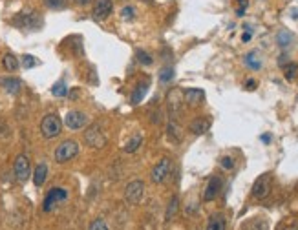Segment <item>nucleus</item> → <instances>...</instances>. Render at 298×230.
<instances>
[{
	"mask_svg": "<svg viewBox=\"0 0 298 230\" xmlns=\"http://www.w3.org/2000/svg\"><path fill=\"white\" fill-rule=\"evenodd\" d=\"M245 29H247V31H245V33L242 35V41H243V42H249V41H251V37H252V33H251V28H249V26H245Z\"/></svg>",
	"mask_w": 298,
	"mask_h": 230,
	"instance_id": "36",
	"label": "nucleus"
},
{
	"mask_svg": "<svg viewBox=\"0 0 298 230\" xmlns=\"http://www.w3.org/2000/svg\"><path fill=\"white\" fill-rule=\"evenodd\" d=\"M2 66H4L7 71L19 70V59H17L13 53H6V55H4V59H2Z\"/></svg>",
	"mask_w": 298,
	"mask_h": 230,
	"instance_id": "22",
	"label": "nucleus"
},
{
	"mask_svg": "<svg viewBox=\"0 0 298 230\" xmlns=\"http://www.w3.org/2000/svg\"><path fill=\"white\" fill-rule=\"evenodd\" d=\"M170 172H172V161L168 159V157H165V159H161L156 167H154L152 170V181L154 183H163L170 175Z\"/></svg>",
	"mask_w": 298,
	"mask_h": 230,
	"instance_id": "10",
	"label": "nucleus"
},
{
	"mask_svg": "<svg viewBox=\"0 0 298 230\" xmlns=\"http://www.w3.org/2000/svg\"><path fill=\"white\" fill-rule=\"evenodd\" d=\"M121 17L125 19V21H134L136 19V9L132 6H125L121 9Z\"/></svg>",
	"mask_w": 298,
	"mask_h": 230,
	"instance_id": "31",
	"label": "nucleus"
},
{
	"mask_svg": "<svg viewBox=\"0 0 298 230\" xmlns=\"http://www.w3.org/2000/svg\"><path fill=\"white\" fill-rule=\"evenodd\" d=\"M13 24L24 29H39L42 26V19L37 13H21L13 19Z\"/></svg>",
	"mask_w": 298,
	"mask_h": 230,
	"instance_id": "5",
	"label": "nucleus"
},
{
	"mask_svg": "<svg viewBox=\"0 0 298 230\" xmlns=\"http://www.w3.org/2000/svg\"><path fill=\"white\" fill-rule=\"evenodd\" d=\"M220 165H222L225 170H232V168H234V159H232V157H229V155H225V157H222V159H220Z\"/></svg>",
	"mask_w": 298,
	"mask_h": 230,
	"instance_id": "34",
	"label": "nucleus"
},
{
	"mask_svg": "<svg viewBox=\"0 0 298 230\" xmlns=\"http://www.w3.org/2000/svg\"><path fill=\"white\" fill-rule=\"evenodd\" d=\"M143 145V135L141 133H136L132 139H128L126 141V145H125V152L128 153H134V152H138L139 146Z\"/></svg>",
	"mask_w": 298,
	"mask_h": 230,
	"instance_id": "20",
	"label": "nucleus"
},
{
	"mask_svg": "<svg viewBox=\"0 0 298 230\" xmlns=\"http://www.w3.org/2000/svg\"><path fill=\"white\" fill-rule=\"evenodd\" d=\"M247 230H269V229H267V223H265L264 219H254V221L247 227Z\"/></svg>",
	"mask_w": 298,
	"mask_h": 230,
	"instance_id": "33",
	"label": "nucleus"
},
{
	"mask_svg": "<svg viewBox=\"0 0 298 230\" xmlns=\"http://www.w3.org/2000/svg\"><path fill=\"white\" fill-rule=\"evenodd\" d=\"M143 195H145V183L143 181H132L126 185L125 197L130 205H138V203H141Z\"/></svg>",
	"mask_w": 298,
	"mask_h": 230,
	"instance_id": "6",
	"label": "nucleus"
},
{
	"mask_svg": "<svg viewBox=\"0 0 298 230\" xmlns=\"http://www.w3.org/2000/svg\"><path fill=\"white\" fill-rule=\"evenodd\" d=\"M51 93H53V97H66V95H68V86H66L63 81H59V83L53 84Z\"/></svg>",
	"mask_w": 298,
	"mask_h": 230,
	"instance_id": "26",
	"label": "nucleus"
},
{
	"mask_svg": "<svg viewBox=\"0 0 298 230\" xmlns=\"http://www.w3.org/2000/svg\"><path fill=\"white\" fill-rule=\"evenodd\" d=\"M208 126H210V123H208V119L205 117H198L194 119L192 123H190V132L196 133V135H201V133H205L208 130Z\"/></svg>",
	"mask_w": 298,
	"mask_h": 230,
	"instance_id": "16",
	"label": "nucleus"
},
{
	"mask_svg": "<svg viewBox=\"0 0 298 230\" xmlns=\"http://www.w3.org/2000/svg\"><path fill=\"white\" fill-rule=\"evenodd\" d=\"M166 132H168V139L172 141V143H180L181 141V128L176 121H170V125H168V128H166Z\"/></svg>",
	"mask_w": 298,
	"mask_h": 230,
	"instance_id": "21",
	"label": "nucleus"
},
{
	"mask_svg": "<svg viewBox=\"0 0 298 230\" xmlns=\"http://www.w3.org/2000/svg\"><path fill=\"white\" fill-rule=\"evenodd\" d=\"M146 91H148V83L139 84L138 88H136V91H134V95H132V105H139V103L145 99Z\"/></svg>",
	"mask_w": 298,
	"mask_h": 230,
	"instance_id": "25",
	"label": "nucleus"
},
{
	"mask_svg": "<svg viewBox=\"0 0 298 230\" xmlns=\"http://www.w3.org/2000/svg\"><path fill=\"white\" fill-rule=\"evenodd\" d=\"M262 141H264V143H269V141H271V135H262Z\"/></svg>",
	"mask_w": 298,
	"mask_h": 230,
	"instance_id": "40",
	"label": "nucleus"
},
{
	"mask_svg": "<svg viewBox=\"0 0 298 230\" xmlns=\"http://www.w3.org/2000/svg\"><path fill=\"white\" fill-rule=\"evenodd\" d=\"M245 64L249 66L251 70H260V68H262V61L258 59L256 51H251V53L245 55Z\"/></svg>",
	"mask_w": 298,
	"mask_h": 230,
	"instance_id": "24",
	"label": "nucleus"
},
{
	"mask_svg": "<svg viewBox=\"0 0 298 230\" xmlns=\"http://www.w3.org/2000/svg\"><path fill=\"white\" fill-rule=\"evenodd\" d=\"M271 190H273V175L271 174L260 175L252 185V195L256 199H265L271 194Z\"/></svg>",
	"mask_w": 298,
	"mask_h": 230,
	"instance_id": "4",
	"label": "nucleus"
},
{
	"mask_svg": "<svg viewBox=\"0 0 298 230\" xmlns=\"http://www.w3.org/2000/svg\"><path fill=\"white\" fill-rule=\"evenodd\" d=\"M90 230H108V227H106L103 219H95V221H92Z\"/></svg>",
	"mask_w": 298,
	"mask_h": 230,
	"instance_id": "35",
	"label": "nucleus"
},
{
	"mask_svg": "<svg viewBox=\"0 0 298 230\" xmlns=\"http://www.w3.org/2000/svg\"><path fill=\"white\" fill-rule=\"evenodd\" d=\"M73 2H75V4H79V6H88L92 0H73Z\"/></svg>",
	"mask_w": 298,
	"mask_h": 230,
	"instance_id": "39",
	"label": "nucleus"
},
{
	"mask_svg": "<svg viewBox=\"0 0 298 230\" xmlns=\"http://www.w3.org/2000/svg\"><path fill=\"white\" fill-rule=\"evenodd\" d=\"M227 229V221L222 214H212L207 223V230H225Z\"/></svg>",
	"mask_w": 298,
	"mask_h": 230,
	"instance_id": "18",
	"label": "nucleus"
},
{
	"mask_svg": "<svg viewBox=\"0 0 298 230\" xmlns=\"http://www.w3.org/2000/svg\"><path fill=\"white\" fill-rule=\"evenodd\" d=\"M205 99V91L198 90V88H188V90L183 91V103H187V106L190 108H196L200 106Z\"/></svg>",
	"mask_w": 298,
	"mask_h": 230,
	"instance_id": "12",
	"label": "nucleus"
},
{
	"mask_svg": "<svg viewBox=\"0 0 298 230\" xmlns=\"http://www.w3.org/2000/svg\"><path fill=\"white\" fill-rule=\"evenodd\" d=\"M238 4H240V9H245L249 6V0H238Z\"/></svg>",
	"mask_w": 298,
	"mask_h": 230,
	"instance_id": "38",
	"label": "nucleus"
},
{
	"mask_svg": "<svg viewBox=\"0 0 298 230\" xmlns=\"http://www.w3.org/2000/svg\"><path fill=\"white\" fill-rule=\"evenodd\" d=\"M0 86L9 93V95H19L22 90V83L19 79H13V77H7V79H2L0 81Z\"/></svg>",
	"mask_w": 298,
	"mask_h": 230,
	"instance_id": "15",
	"label": "nucleus"
},
{
	"mask_svg": "<svg viewBox=\"0 0 298 230\" xmlns=\"http://www.w3.org/2000/svg\"><path fill=\"white\" fill-rule=\"evenodd\" d=\"M178 209H180V199H178V195H174L170 203H168V207H166V212H165V219L166 221H170L176 214H178Z\"/></svg>",
	"mask_w": 298,
	"mask_h": 230,
	"instance_id": "23",
	"label": "nucleus"
},
{
	"mask_svg": "<svg viewBox=\"0 0 298 230\" xmlns=\"http://www.w3.org/2000/svg\"><path fill=\"white\" fill-rule=\"evenodd\" d=\"M284 71H285V79H287V81H293V79L297 77L298 66H297V64L289 63L287 66H284Z\"/></svg>",
	"mask_w": 298,
	"mask_h": 230,
	"instance_id": "29",
	"label": "nucleus"
},
{
	"mask_svg": "<svg viewBox=\"0 0 298 230\" xmlns=\"http://www.w3.org/2000/svg\"><path fill=\"white\" fill-rule=\"evenodd\" d=\"M66 199H68V190L61 188V187H55V188L49 190L48 195L44 197V205H42V209H44V212H51L57 205H61V203L66 201Z\"/></svg>",
	"mask_w": 298,
	"mask_h": 230,
	"instance_id": "3",
	"label": "nucleus"
},
{
	"mask_svg": "<svg viewBox=\"0 0 298 230\" xmlns=\"http://www.w3.org/2000/svg\"><path fill=\"white\" fill-rule=\"evenodd\" d=\"M245 86H247V90H254V88H256V81H252V79H249V81L245 83Z\"/></svg>",
	"mask_w": 298,
	"mask_h": 230,
	"instance_id": "37",
	"label": "nucleus"
},
{
	"mask_svg": "<svg viewBox=\"0 0 298 230\" xmlns=\"http://www.w3.org/2000/svg\"><path fill=\"white\" fill-rule=\"evenodd\" d=\"M114 4L112 0H95V6H93V19L95 21H106L112 15Z\"/></svg>",
	"mask_w": 298,
	"mask_h": 230,
	"instance_id": "11",
	"label": "nucleus"
},
{
	"mask_svg": "<svg viewBox=\"0 0 298 230\" xmlns=\"http://www.w3.org/2000/svg\"><path fill=\"white\" fill-rule=\"evenodd\" d=\"M15 177L19 179L21 183H26L29 179V175H31V167H29V161L26 155H19L17 159H15Z\"/></svg>",
	"mask_w": 298,
	"mask_h": 230,
	"instance_id": "9",
	"label": "nucleus"
},
{
	"mask_svg": "<svg viewBox=\"0 0 298 230\" xmlns=\"http://www.w3.org/2000/svg\"><path fill=\"white\" fill-rule=\"evenodd\" d=\"M293 41H295V35H293L291 31H287V29H282V31H278L276 42H278V46H280V48L287 49L293 44Z\"/></svg>",
	"mask_w": 298,
	"mask_h": 230,
	"instance_id": "19",
	"label": "nucleus"
},
{
	"mask_svg": "<svg viewBox=\"0 0 298 230\" xmlns=\"http://www.w3.org/2000/svg\"><path fill=\"white\" fill-rule=\"evenodd\" d=\"M61 130H63V123L61 119L57 117L55 113H48L46 117L42 119L41 123V132L46 139H55L61 135Z\"/></svg>",
	"mask_w": 298,
	"mask_h": 230,
	"instance_id": "1",
	"label": "nucleus"
},
{
	"mask_svg": "<svg viewBox=\"0 0 298 230\" xmlns=\"http://www.w3.org/2000/svg\"><path fill=\"white\" fill-rule=\"evenodd\" d=\"M46 177H48V167H46L44 163L37 165V168H35V172H33L35 187H42V185H44V181H46Z\"/></svg>",
	"mask_w": 298,
	"mask_h": 230,
	"instance_id": "17",
	"label": "nucleus"
},
{
	"mask_svg": "<svg viewBox=\"0 0 298 230\" xmlns=\"http://www.w3.org/2000/svg\"><path fill=\"white\" fill-rule=\"evenodd\" d=\"M172 79H174V68H170V66H165V68L160 71V81L163 84H166V83H170Z\"/></svg>",
	"mask_w": 298,
	"mask_h": 230,
	"instance_id": "27",
	"label": "nucleus"
},
{
	"mask_svg": "<svg viewBox=\"0 0 298 230\" xmlns=\"http://www.w3.org/2000/svg\"><path fill=\"white\" fill-rule=\"evenodd\" d=\"M285 230H298V227H287Z\"/></svg>",
	"mask_w": 298,
	"mask_h": 230,
	"instance_id": "41",
	"label": "nucleus"
},
{
	"mask_svg": "<svg viewBox=\"0 0 298 230\" xmlns=\"http://www.w3.org/2000/svg\"><path fill=\"white\" fill-rule=\"evenodd\" d=\"M37 64H39V61H37L33 55H24V57H22V66H24L26 70H31V68H35Z\"/></svg>",
	"mask_w": 298,
	"mask_h": 230,
	"instance_id": "30",
	"label": "nucleus"
},
{
	"mask_svg": "<svg viewBox=\"0 0 298 230\" xmlns=\"http://www.w3.org/2000/svg\"><path fill=\"white\" fill-rule=\"evenodd\" d=\"M64 125L68 126L69 130H83L84 126L88 125V115L79 112V110H71V112L66 113Z\"/></svg>",
	"mask_w": 298,
	"mask_h": 230,
	"instance_id": "8",
	"label": "nucleus"
},
{
	"mask_svg": "<svg viewBox=\"0 0 298 230\" xmlns=\"http://www.w3.org/2000/svg\"><path fill=\"white\" fill-rule=\"evenodd\" d=\"M77 153H79V145L75 141H63L55 150V161L57 163H68L73 157H77Z\"/></svg>",
	"mask_w": 298,
	"mask_h": 230,
	"instance_id": "2",
	"label": "nucleus"
},
{
	"mask_svg": "<svg viewBox=\"0 0 298 230\" xmlns=\"http://www.w3.org/2000/svg\"><path fill=\"white\" fill-rule=\"evenodd\" d=\"M136 57H138L139 64H143V66H150V64L154 63V61H152V57L148 55L146 51H143V49H139L138 53H136Z\"/></svg>",
	"mask_w": 298,
	"mask_h": 230,
	"instance_id": "28",
	"label": "nucleus"
},
{
	"mask_svg": "<svg viewBox=\"0 0 298 230\" xmlns=\"http://www.w3.org/2000/svg\"><path fill=\"white\" fill-rule=\"evenodd\" d=\"M181 103H183V93L180 90H172L168 93V110L172 115H178L181 110Z\"/></svg>",
	"mask_w": 298,
	"mask_h": 230,
	"instance_id": "14",
	"label": "nucleus"
},
{
	"mask_svg": "<svg viewBox=\"0 0 298 230\" xmlns=\"http://www.w3.org/2000/svg\"><path fill=\"white\" fill-rule=\"evenodd\" d=\"M84 141L86 145L92 148H103L106 145V135L101 132L99 126H90L86 132H84Z\"/></svg>",
	"mask_w": 298,
	"mask_h": 230,
	"instance_id": "7",
	"label": "nucleus"
},
{
	"mask_svg": "<svg viewBox=\"0 0 298 230\" xmlns=\"http://www.w3.org/2000/svg\"><path fill=\"white\" fill-rule=\"evenodd\" d=\"M220 190H222V179H220L218 175L210 177L207 188L203 192V199H205V201H214L216 197H218V194H220Z\"/></svg>",
	"mask_w": 298,
	"mask_h": 230,
	"instance_id": "13",
	"label": "nucleus"
},
{
	"mask_svg": "<svg viewBox=\"0 0 298 230\" xmlns=\"http://www.w3.org/2000/svg\"><path fill=\"white\" fill-rule=\"evenodd\" d=\"M66 2L68 0H44V4L49 9H63V7H66Z\"/></svg>",
	"mask_w": 298,
	"mask_h": 230,
	"instance_id": "32",
	"label": "nucleus"
}]
</instances>
